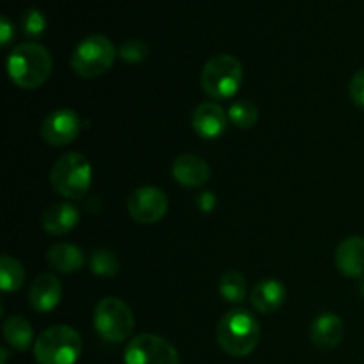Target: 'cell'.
<instances>
[{
    "label": "cell",
    "mask_w": 364,
    "mask_h": 364,
    "mask_svg": "<svg viewBox=\"0 0 364 364\" xmlns=\"http://www.w3.org/2000/svg\"><path fill=\"white\" fill-rule=\"evenodd\" d=\"M348 92H350L352 102L358 107H361V109H364V70H359L358 73L352 77Z\"/></svg>",
    "instance_id": "cell-26"
},
{
    "label": "cell",
    "mask_w": 364,
    "mask_h": 364,
    "mask_svg": "<svg viewBox=\"0 0 364 364\" xmlns=\"http://www.w3.org/2000/svg\"><path fill=\"white\" fill-rule=\"evenodd\" d=\"M173 176L181 187L199 188L210 180L212 171H210V166L203 159L192 155V153H185V155H180L174 160Z\"/></svg>",
    "instance_id": "cell-13"
},
{
    "label": "cell",
    "mask_w": 364,
    "mask_h": 364,
    "mask_svg": "<svg viewBox=\"0 0 364 364\" xmlns=\"http://www.w3.org/2000/svg\"><path fill=\"white\" fill-rule=\"evenodd\" d=\"M116 46L107 36L92 34L82 39L71 53V68L84 78H95L107 73L116 60Z\"/></svg>",
    "instance_id": "cell-6"
},
{
    "label": "cell",
    "mask_w": 364,
    "mask_h": 364,
    "mask_svg": "<svg viewBox=\"0 0 364 364\" xmlns=\"http://www.w3.org/2000/svg\"><path fill=\"white\" fill-rule=\"evenodd\" d=\"M4 338H6L7 343L11 345L16 350L25 352L31 348L32 340H34V333H32V327L28 323L27 318L20 315H13L4 322Z\"/></svg>",
    "instance_id": "cell-19"
},
{
    "label": "cell",
    "mask_w": 364,
    "mask_h": 364,
    "mask_svg": "<svg viewBox=\"0 0 364 364\" xmlns=\"http://www.w3.org/2000/svg\"><path fill=\"white\" fill-rule=\"evenodd\" d=\"M192 127L203 139H217L226 132L228 114L217 103H201L192 114Z\"/></svg>",
    "instance_id": "cell-12"
},
{
    "label": "cell",
    "mask_w": 364,
    "mask_h": 364,
    "mask_svg": "<svg viewBox=\"0 0 364 364\" xmlns=\"http://www.w3.org/2000/svg\"><path fill=\"white\" fill-rule=\"evenodd\" d=\"M91 270L100 277H112L119 272V259L109 249H96L91 255Z\"/></svg>",
    "instance_id": "cell-23"
},
{
    "label": "cell",
    "mask_w": 364,
    "mask_h": 364,
    "mask_svg": "<svg viewBox=\"0 0 364 364\" xmlns=\"http://www.w3.org/2000/svg\"><path fill=\"white\" fill-rule=\"evenodd\" d=\"M244 80V66L230 53L213 55L201 71V85L208 96L228 100L235 96Z\"/></svg>",
    "instance_id": "cell-5"
},
{
    "label": "cell",
    "mask_w": 364,
    "mask_h": 364,
    "mask_svg": "<svg viewBox=\"0 0 364 364\" xmlns=\"http://www.w3.org/2000/svg\"><path fill=\"white\" fill-rule=\"evenodd\" d=\"M82 350V336L70 326L48 327L34 343L38 364H77Z\"/></svg>",
    "instance_id": "cell-3"
},
{
    "label": "cell",
    "mask_w": 364,
    "mask_h": 364,
    "mask_svg": "<svg viewBox=\"0 0 364 364\" xmlns=\"http://www.w3.org/2000/svg\"><path fill=\"white\" fill-rule=\"evenodd\" d=\"M128 213L139 224H155L167 213L169 199L156 187H141L134 191L127 203Z\"/></svg>",
    "instance_id": "cell-9"
},
{
    "label": "cell",
    "mask_w": 364,
    "mask_h": 364,
    "mask_svg": "<svg viewBox=\"0 0 364 364\" xmlns=\"http://www.w3.org/2000/svg\"><path fill=\"white\" fill-rule=\"evenodd\" d=\"M219 294L224 301L228 302H242L247 295V283H245V277L242 276L240 272H226L223 277H220L219 283Z\"/></svg>",
    "instance_id": "cell-21"
},
{
    "label": "cell",
    "mask_w": 364,
    "mask_h": 364,
    "mask_svg": "<svg viewBox=\"0 0 364 364\" xmlns=\"http://www.w3.org/2000/svg\"><path fill=\"white\" fill-rule=\"evenodd\" d=\"M80 117L71 109L53 110L41 127V137L50 146H66L80 134Z\"/></svg>",
    "instance_id": "cell-10"
},
{
    "label": "cell",
    "mask_w": 364,
    "mask_h": 364,
    "mask_svg": "<svg viewBox=\"0 0 364 364\" xmlns=\"http://www.w3.org/2000/svg\"><path fill=\"white\" fill-rule=\"evenodd\" d=\"M13 38H14L13 23H11V20L7 16H2L0 18V41H2V46L9 45Z\"/></svg>",
    "instance_id": "cell-27"
},
{
    "label": "cell",
    "mask_w": 364,
    "mask_h": 364,
    "mask_svg": "<svg viewBox=\"0 0 364 364\" xmlns=\"http://www.w3.org/2000/svg\"><path fill=\"white\" fill-rule=\"evenodd\" d=\"M63 297L60 281L53 274H39L28 288V304L38 313H48Z\"/></svg>",
    "instance_id": "cell-11"
},
{
    "label": "cell",
    "mask_w": 364,
    "mask_h": 364,
    "mask_svg": "<svg viewBox=\"0 0 364 364\" xmlns=\"http://www.w3.org/2000/svg\"><path fill=\"white\" fill-rule=\"evenodd\" d=\"M336 267L343 276L361 277L364 276V238L348 237L338 245Z\"/></svg>",
    "instance_id": "cell-16"
},
{
    "label": "cell",
    "mask_w": 364,
    "mask_h": 364,
    "mask_svg": "<svg viewBox=\"0 0 364 364\" xmlns=\"http://www.w3.org/2000/svg\"><path fill=\"white\" fill-rule=\"evenodd\" d=\"M343 320L333 313H322L316 316L311 323V331H309L313 345L320 350H334L343 340Z\"/></svg>",
    "instance_id": "cell-14"
},
{
    "label": "cell",
    "mask_w": 364,
    "mask_h": 364,
    "mask_svg": "<svg viewBox=\"0 0 364 364\" xmlns=\"http://www.w3.org/2000/svg\"><path fill=\"white\" fill-rule=\"evenodd\" d=\"M361 291H363V297H364V283H363V287H361Z\"/></svg>",
    "instance_id": "cell-29"
},
{
    "label": "cell",
    "mask_w": 364,
    "mask_h": 364,
    "mask_svg": "<svg viewBox=\"0 0 364 364\" xmlns=\"http://www.w3.org/2000/svg\"><path fill=\"white\" fill-rule=\"evenodd\" d=\"M50 181L57 194L68 199H80L89 192L92 183V167L84 155L71 151L53 164Z\"/></svg>",
    "instance_id": "cell-4"
},
{
    "label": "cell",
    "mask_w": 364,
    "mask_h": 364,
    "mask_svg": "<svg viewBox=\"0 0 364 364\" xmlns=\"http://www.w3.org/2000/svg\"><path fill=\"white\" fill-rule=\"evenodd\" d=\"M48 263L60 274H73L84 267V252L73 244H57L48 251Z\"/></svg>",
    "instance_id": "cell-18"
},
{
    "label": "cell",
    "mask_w": 364,
    "mask_h": 364,
    "mask_svg": "<svg viewBox=\"0 0 364 364\" xmlns=\"http://www.w3.org/2000/svg\"><path fill=\"white\" fill-rule=\"evenodd\" d=\"M287 301V288L279 279H263L252 288L251 304L259 313H274Z\"/></svg>",
    "instance_id": "cell-17"
},
{
    "label": "cell",
    "mask_w": 364,
    "mask_h": 364,
    "mask_svg": "<svg viewBox=\"0 0 364 364\" xmlns=\"http://www.w3.org/2000/svg\"><path fill=\"white\" fill-rule=\"evenodd\" d=\"M23 265L13 256L4 255L0 259V287L4 291H16L23 287Z\"/></svg>",
    "instance_id": "cell-20"
},
{
    "label": "cell",
    "mask_w": 364,
    "mask_h": 364,
    "mask_svg": "<svg viewBox=\"0 0 364 364\" xmlns=\"http://www.w3.org/2000/svg\"><path fill=\"white\" fill-rule=\"evenodd\" d=\"M80 220V212L71 203H55L41 217V226L46 233L53 235V237H60V235L70 233L75 230Z\"/></svg>",
    "instance_id": "cell-15"
},
{
    "label": "cell",
    "mask_w": 364,
    "mask_h": 364,
    "mask_svg": "<svg viewBox=\"0 0 364 364\" xmlns=\"http://www.w3.org/2000/svg\"><path fill=\"white\" fill-rule=\"evenodd\" d=\"M149 48L144 41H139V39H128L123 45L119 46V57L124 63L137 64L148 57Z\"/></svg>",
    "instance_id": "cell-25"
},
{
    "label": "cell",
    "mask_w": 364,
    "mask_h": 364,
    "mask_svg": "<svg viewBox=\"0 0 364 364\" xmlns=\"http://www.w3.org/2000/svg\"><path fill=\"white\" fill-rule=\"evenodd\" d=\"M21 27H23V34L27 38L38 39L46 28V16L38 7H31V9L25 11L23 18H21Z\"/></svg>",
    "instance_id": "cell-24"
},
{
    "label": "cell",
    "mask_w": 364,
    "mask_h": 364,
    "mask_svg": "<svg viewBox=\"0 0 364 364\" xmlns=\"http://www.w3.org/2000/svg\"><path fill=\"white\" fill-rule=\"evenodd\" d=\"M259 323L247 309H231L217 326V343L233 358L252 354L259 343Z\"/></svg>",
    "instance_id": "cell-2"
},
{
    "label": "cell",
    "mask_w": 364,
    "mask_h": 364,
    "mask_svg": "<svg viewBox=\"0 0 364 364\" xmlns=\"http://www.w3.org/2000/svg\"><path fill=\"white\" fill-rule=\"evenodd\" d=\"M198 205L203 212L210 213L213 208H215V194H212V192H203L201 198H199V201H198Z\"/></svg>",
    "instance_id": "cell-28"
},
{
    "label": "cell",
    "mask_w": 364,
    "mask_h": 364,
    "mask_svg": "<svg viewBox=\"0 0 364 364\" xmlns=\"http://www.w3.org/2000/svg\"><path fill=\"white\" fill-rule=\"evenodd\" d=\"M53 60L48 50L39 43H21L7 59L9 78L21 89H38L52 75Z\"/></svg>",
    "instance_id": "cell-1"
},
{
    "label": "cell",
    "mask_w": 364,
    "mask_h": 364,
    "mask_svg": "<svg viewBox=\"0 0 364 364\" xmlns=\"http://www.w3.org/2000/svg\"><path fill=\"white\" fill-rule=\"evenodd\" d=\"M135 326L130 306L117 297H107L98 302L95 311L96 333L107 341L121 343L128 340Z\"/></svg>",
    "instance_id": "cell-7"
},
{
    "label": "cell",
    "mask_w": 364,
    "mask_h": 364,
    "mask_svg": "<svg viewBox=\"0 0 364 364\" xmlns=\"http://www.w3.org/2000/svg\"><path fill=\"white\" fill-rule=\"evenodd\" d=\"M228 117H230V121L235 127L247 130V128H252L258 123V109L249 100L240 98L231 103L230 110H228Z\"/></svg>",
    "instance_id": "cell-22"
},
{
    "label": "cell",
    "mask_w": 364,
    "mask_h": 364,
    "mask_svg": "<svg viewBox=\"0 0 364 364\" xmlns=\"http://www.w3.org/2000/svg\"><path fill=\"white\" fill-rule=\"evenodd\" d=\"M124 364H180V354L166 338L139 334L124 348Z\"/></svg>",
    "instance_id": "cell-8"
}]
</instances>
